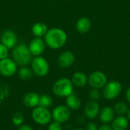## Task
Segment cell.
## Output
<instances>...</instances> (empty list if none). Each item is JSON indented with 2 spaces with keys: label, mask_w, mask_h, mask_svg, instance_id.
I'll return each mask as SVG.
<instances>
[{
  "label": "cell",
  "mask_w": 130,
  "mask_h": 130,
  "mask_svg": "<svg viewBox=\"0 0 130 130\" xmlns=\"http://www.w3.org/2000/svg\"><path fill=\"white\" fill-rule=\"evenodd\" d=\"M18 130H34L28 125H22L19 127Z\"/></svg>",
  "instance_id": "cell-30"
},
{
  "label": "cell",
  "mask_w": 130,
  "mask_h": 130,
  "mask_svg": "<svg viewBox=\"0 0 130 130\" xmlns=\"http://www.w3.org/2000/svg\"><path fill=\"white\" fill-rule=\"evenodd\" d=\"M129 126V119L125 115L118 116L112 121L113 130H126Z\"/></svg>",
  "instance_id": "cell-16"
},
{
  "label": "cell",
  "mask_w": 130,
  "mask_h": 130,
  "mask_svg": "<svg viewBox=\"0 0 130 130\" xmlns=\"http://www.w3.org/2000/svg\"><path fill=\"white\" fill-rule=\"evenodd\" d=\"M75 60V57L72 52L69 51H63L58 57V65L61 68H68L74 64Z\"/></svg>",
  "instance_id": "cell-12"
},
{
  "label": "cell",
  "mask_w": 130,
  "mask_h": 130,
  "mask_svg": "<svg viewBox=\"0 0 130 130\" xmlns=\"http://www.w3.org/2000/svg\"><path fill=\"white\" fill-rule=\"evenodd\" d=\"M48 31V28L46 24L43 22H37L32 27V32L35 37L42 38L44 37Z\"/></svg>",
  "instance_id": "cell-20"
},
{
  "label": "cell",
  "mask_w": 130,
  "mask_h": 130,
  "mask_svg": "<svg viewBox=\"0 0 130 130\" xmlns=\"http://www.w3.org/2000/svg\"><path fill=\"white\" fill-rule=\"evenodd\" d=\"M17 66L18 64L13 59L6 57L0 60V74L6 77H11L17 72Z\"/></svg>",
  "instance_id": "cell-8"
},
{
  "label": "cell",
  "mask_w": 130,
  "mask_h": 130,
  "mask_svg": "<svg viewBox=\"0 0 130 130\" xmlns=\"http://www.w3.org/2000/svg\"><path fill=\"white\" fill-rule=\"evenodd\" d=\"M88 82L93 88L101 89L107 84V77L104 73L101 71H95L89 76Z\"/></svg>",
  "instance_id": "cell-9"
},
{
  "label": "cell",
  "mask_w": 130,
  "mask_h": 130,
  "mask_svg": "<svg viewBox=\"0 0 130 130\" xmlns=\"http://www.w3.org/2000/svg\"><path fill=\"white\" fill-rule=\"evenodd\" d=\"M8 56V48L4 45L2 43H0V60L5 59Z\"/></svg>",
  "instance_id": "cell-25"
},
{
  "label": "cell",
  "mask_w": 130,
  "mask_h": 130,
  "mask_svg": "<svg viewBox=\"0 0 130 130\" xmlns=\"http://www.w3.org/2000/svg\"><path fill=\"white\" fill-rule=\"evenodd\" d=\"M31 70L38 77H45L50 70L48 61L42 56H36L30 62Z\"/></svg>",
  "instance_id": "cell-4"
},
{
  "label": "cell",
  "mask_w": 130,
  "mask_h": 130,
  "mask_svg": "<svg viewBox=\"0 0 130 130\" xmlns=\"http://www.w3.org/2000/svg\"><path fill=\"white\" fill-rule=\"evenodd\" d=\"M72 82L73 85L78 87H83L88 82L87 76L82 72H75L72 77Z\"/></svg>",
  "instance_id": "cell-19"
},
{
  "label": "cell",
  "mask_w": 130,
  "mask_h": 130,
  "mask_svg": "<svg viewBox=\"0 0 130 130\" xmlns=\"http://www.w3.org/2000/svg\"><path fill=\"white\" fill-rule=\"evenodd\" d=\"M45 41L41 38L36 37L30 41L28 48L31 54L36 57L40 56L43 53L45 50Z\"/></svg>",
  "instance_id": "cell-10"
},
{
  "label": "cell",
  "mask_w": 130,
  "mask_h": 130,
  "mask_svg": "<svg viewBox=\"0 0 130 130\" xmlns=\"http://www.w3.org/2000/svg\"><path fill=\"white\" fill-rule=\"evenodd\" d=\"M126 100H128V102L130 103V87L127 89L126 93Z\"/></svg>",
  "instance_id": "cell-31"
},
{
  "label": "cell",
  "mask_w": 130,
  "mask_h": 130,
  "mask_svg": "<svg viewBox=\"0 0 130 130\" xmlns=\"http://www.w3.org/2000/svg\"><path fill=\"white\" fill-rule=\"evenodd\" d=\"M52 90L56 96L67 97L73 93V84L68 78H60L54 83Z\"/></svg>",
  "instance_id": "cell-3"
},
{
  "label": "cell",
  "mask_w": 130,
  "mask_h": 130,
  "mask_svg": "<svg viewBox=\"0 0 130 130\" xmlns=\"http://www.w3.org/2000/svg\"><path fill=\"white\" fill-rule=\"evenodd\" d=\"M123 90L122 85L117 80H112L104 86L103 90V96L107 100H113L119 97Z\"/></svg>",
  "instance_id": "cell-6"
},
{
  "label": "cell",
  "mask_w": 130,
  "mask_h": 130,
  "mask_svg": "<svg viewBox=\"0 0 130 130\" xmlns=\"http://www.w3.org/2000/svg\"><path fill=\"white\" fill-rule=\"evenodd\" d=\"M12 58L19 66H27L32 61V54L27 45L24 43L18 44L14 48Z\"/></svg>",
  "instance_id": "cell-2"
},
{
  "label": "cell",
  "mask_w": 130,
  "mask_h": 130,
  "mask_svg": "<svg viewBox=\"0 0 130 130\" xmlns=\"http://www.w3.org/2000/svg\"><path fill=\"white\" fill-rule=\"evenodd\" d=\"M62 123H58L54 121L53 123H50L49 127H48V130H62Z\"/></svg>",
  "instance_id": "cell-27"
},
{
  "label": "cell",
  "mask_w": 130,
  "mask_h": 130,
  "mask_svg": "<svg viewBox=\"0 0 130 130\" xmlns=\"http://www.w3.org/2000/svg\"><path fill=\"white\" fill-rule=\"evenodd\" d=\"M52 113V119L58 123H63L69 120L71 117V110L64 105H59L56 107Z\"/></svg>",
  "instance_id": "cell-7"
},
{
  "label": "cell",
  "mask_w": 130,
  "mask_h": 130,
  "mask_svg": "<svg viewBox=\"0 0 130 130\" xmlns=\"http://www.w3.org/2000/svg\"><path fill=\"white\" fill-rule=\"evenodd\" d=\"M37 130H43V129H37Z\"/></svg>",
  "instance_id": "cell-34"
},
{
  "label": "cell",
  "mask_w": 130,
  "mask_h": 130,
  "mask_svg": "<svg viewBox=\"0 0 130 130\" xmlns=\"http://www.w3.org/2000/svg\"><path fill=\"white\" fill-rule=\"evenodd\" d=\"M66 106L70 110H77L82 106V102H81L80 98L77 95L74 94L73 93L66 97Z\"/></svg>",
  "instance_id": "cell-18"
},
{
  "label": "cell",
  "mask_w": 130,
  "mask_h": 130,
  "mask_svg": "<svg viewBox=\"0 0 130 130\" xmlns=\"http://www.w3.org/2000/svg\"><path fill=\"white\" fill-rule=\"evenodd\" d=\"M75 130H83L82 129H75Z\"/></svg>",
  "instance_id": "cell-33"
},
{
  "label": "cell",
  "mask_w": 130,
  "mask_h": 130,
  "mask_svg": "<svg viewBox=\"0 0 130 130\" xmlns=\"http://www.w3.org/2000/svg\"><path fill=\"white\" fill-rule=\"evenodd\" d=\"M84 113L87 118L90 120H93L99 115L100 106L97 103V101H94V100L88 101L85 106Z\"/></svg>",
  "instance_id": "cell-13"
},
{
  "label": "cell",
  "mask_w": 130,
  "mask_h": 130,
  "mask_svg": "<svg viewBox=\"0 0 130 130\" xmlns=\"http://www.w3.org/2000/svg\"><path fill=\"white\" fill-rule=\"evenodd\" d=\"M113 110L115 111V113H117L119 116H122L127 113L129 107L126 103L123 102H118L114 105Z\"/></svg>",
  "instance_id": "cell-23"
},
{
  "label": "cell",
  "mask_w": 130,
  "mask_h": 130,
  "mask_svg": "<svg viewBox=\"0 0 130 130\" xmlns=\"http://www.w3.org/2000/svg\"><path fill=\"white\" fill-rule=\"evenodd\" d=\"M32 118L35 123L40 125H46L51 121L52 113L48 108L37 106L32 111Z\"/></svg>",
  "instance_id": "cell-5"
},
{
  "label": "cell",
  "mask_w": 130,
  "mask_h": 130,
  "mask_svg": "<svg viewBox=\"0 0 130 130\" xmlns=\"http://www.w3.org/2000/svg\"><path fill=\"white\" fill-rule=\"evenodd\" d=\"M12 123L15 126H21L23 123L24 120V116L20 112H17L15 113L13 116H12Z\"/></svg>",
  "instance_id": "cell-24"
},
{
  "label": "cell",
  "mask_w": 130,
  "mask_h": 130,
  "mask_svg": "<svg viewBox=\"0 0 130 130\" xmlns=\"http://www.w3.org/2000/svg\"><path fill=\"white\" fill-rule=\"evenodd\" d=\"M17 34L12 30H5L1 36V43L5 45L8 49L14 48L17 45Z\"/></svg>",
  "instance_id": "cell-11"
},
{
  "label": "cell",
  "mask_w": 130,
  "mask_h": 130,
  "mask_svg": "<svg viewBox=\"0 0 130 130\" xmlns=\"http://www.w3.org/2000/svg\"><path fill=\"white\" fill-rule=\"evenodd\" d=\"M127 116H128L129 120H130V109H129V110H128V112H127Z\"/></svg>",
  "instance_id": "cell-32"
},
{
  "label": "cell",
  "mask_w": 130,
  "mask_h": 130,
  "mask_svg": "<svg viewBox=\"0 0 130 130\" xmlns=\"http://www.w3.org/2000/svg\"><path fill=\"white\" fill-rule=\"evenodd\" d=\"M98 130H113V128L107 123H104L98 128Z\"/></svg>",
  "instance_id": "cell-29"
},
{
  "label": "cell",
  "mask_w": 130,
  "mask_h": 130,
  "mask_svg": "<svg viewBox=\"0 0 130 130\" xmlns=\"http://www.w3.org/2000/svg\"><path fill=\"white\" fill-rule=\"evenodd\" d=\"M53 98L48 95V94H43L40 96V100H39V105L40 107L49 108L53 105Z\"/></svg>",
  "instance_id": "cell-22"
},
{
  "label": "cell",
  "mask_w": 130,
  "mask_h": 130,
  "mask_svg": "<svg viewBox=\"0 0 130 130\" xmlns=\"http://www.w3.org/2000/svg\"><path fill=\"white\" fill-rule=\"evenodd\" d=\"M85 130H98V126L94 123L90 122L87 124Z\"/></svg>",
  "instance_id": "cell-28"
},
{
  "label": "cell",
  "mask_w": 130,
  "mask_h": 130,
  "mask_svg": "<svg viewBox=\"0 0 130 130\" xmlns=\"http://www.w3.org/2000/svg\"><path fill=\"white\" fill-rule=\"evenodd\" d=\"M89 97L91 98V100L94 101H97L98 100H99L100 97H101V93L98 90V89H95L94 88L93 90H91L89 93Z\"/></svg>",
  "instance_id": "cell-26"
},
{
  "label": "cell",
  "mask_w": 130,
  "mask_h": 130,
  "mask_svg": "<svg viewBox=\"0 0 130 130\" xmlns=\"http://www.w3.org/2000/svg\"><path fill=\"white\" fill-rule=\"evenodd\" d=\"M98 116L101 122L104 123H109L113 120L115 116V111L111 107H104L101 110H100Z\"/></svg>",
  "instance_id": "cell-14"
},
{
  "label": "cell",
  "mask_w": 130,
  "mask_h": 130,
  "mask_svg": "<svg viewBox=\"0 0 130 130\" xmlns=\"http://www.w3.org/2000/svg\"><path fill=\"white\" fill-rule=\"evenodd\" d=\"M45 44L53 49H59L65 45L67 41V34L61 28H53L47 31L44 36Z\"/></svg>",
  "instance_id": "cell-1"
},
{
  "label": "cell",
  "mask_w": 130,
  "mask_h": 130,
  "mask_svg": "<svg viewBox=\"0 0 130 130\" xmlns=\"http://www.w3.org/2000/svg\"><path fill=\"white\" fill-rule=\"evenodd\" d=\"M40 95L37 93L30 92L26 93L23 98L24 104L30 108H35L39 105Z\"/></svg>",
  "instance_id": "cell-15"
},
{
  "label": "cell",
  "mask_w": 130,
  "mask_h": 130,
  "mask_svg": "<svg viewBox=\"0 0 130 130\" xmlns=\"http://www.w3.org/2000/svg\"><path fill=\"white\" fill-rule=\"evenodd\" d=\"M33 70L27 66H21L18 70V76L23 80H28L33 77Z\"/></svg>",
  "instance_id": "cell-21"
},
{
  "label": "cell",
  "mask_w": 130,
  "mask_h": 130,
  "mask_svg": "<svg viewBox=\"0 0 130 130\" xmlns=\"http://www.w3.org/2000/svg\"><path fill=\"white\" fill-rule=\"evenodd\" d=\"M76 30L81 34H85L91 28V22L90 19L87 17H82L78 20L75 25Z\"/></svg>",
  "instance_id": "cell-17"
}]
</instances>
